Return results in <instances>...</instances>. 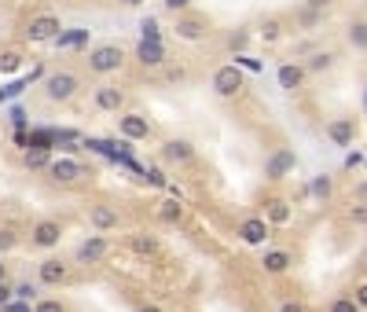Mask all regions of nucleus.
I'll list each match as a JSON object with an SVG mask.
<instances>
[{
	"mask_svg": "<svg viewBox=\"0 0 367 312\" xmlns=\"http://www.w3.org/2000/svg\"><path fill=\"white\" fill-rule=\"evenodd\" d=\"M88 74H96V77H111V74H117L125 67V48L122 44H114V41H107V44H96V48H88Z\"/></svg>",
	"mask_w": 367,
	"mask_h": 312,
	"instance_id": "f257e3e1",
	"label": "nucleus"
},
{
	"mask_svg": "<svg viewBox=\"0 0 367 312\" xmlns=\"http://www.w3.org/2000/svg\"><path fill=\"white\" fill-rule=\"evenodd\" d=\"M77 88H81V77H77L74 70H51L44 77V96L51 103H70L77 96Z\"/></svg>",
	"mask_w": 367,
	"mask_h": 312,
	"instance_id": "f03ea898",
	"label": "nucleus"
},
{
	"mask_svg": "<svg viewBox=\"0 0 367 312\" xmlns=\"http://www.w3.org/2000/svg\"><path fill=\"white\" fill-rule=\"evenodd\" d=\"M59 33H63V22H59V15H48V11L33 15L30 22H26V30H22V37L30 44H51Z\"/></svg>",
	"mask_w": 367,
	"mask_h": 312,
	"instance_id": "7ed1b4c3",
	"label": "nucleus"
},
{
	"mask_svg": "<svg viewBox=\"0 0 367 312\" xmlns=\"http://www.w3.org/2000/svg\"><path fill=\"white\" fill-rule=\"evenodd\" d=\"M173 37L177 41H188V44H199L209 37V19L195 15V11H180L177 22H173Z\"/></svg>",
	"mask_w": 367,
	"mask_h": 312,
	"instance_id": "20e7f679",
	"label": "nucleus"
},
{
	"mask_svg": "<svg viewBox=\"0 0 367 312\" xmlns=\"http://www.w3.org/2000/svg\"><path fill=\"white\" fill-rule=\"evenodd\" d=\"M243 88H246V74L235 67V63H225V67L213 70V92H217L220 99L243 96Z\"/></svg>",
	"mask_w": 367,
	"mask_h": 312,
	"instance_id": "39448f33",
	"label": "nucleus"
},
{
	"mask_svg": "<svg viewBox=\"0 0 367 312\" xmlns=\"http://www.w3.org/2000/svg\"><path fill=\"white\" fill-rule=\"evenodd\" d=\"M44 173H48L51 184H81L85 176H92V169L77 158H51Z\"/></svg>",
	"mask_w": 367,
	"mask_h": 312,
	"instance_id": "423d86ee",
	"label": "nucleus"
},
{
	"mask_svg": "<svg viewBox=\"0 0 367 312\" xmlns=\"http://www.w3.org/2000/svg\"><path fill=\"white\" fill-rule=\"evenodd\" d=\"M297 169V151L294 147H275L268 158H265V180L268 184H279Z\"/></svg>",
	"mask_w": 367,
	"mask_h": 312,
	"instance_id": "0eeeda50",
	"label": "nucleus"
},
{
	"mask_svg": "<svg viewBox=\"0 0 367 312\" xmlns=\"http://www.w3.org/2000/svg\"><path fill=\"white\" fill-rule=\"evenodd\" d=\"M117 133H122L125 140H133V144H143V140L154 136V125L143 118L140 110H122L117 114Z\"/></svg>",
	"mask_w": 367,
	"mask_h": 312,
	"instance_id": "6e6552de",
	"label": "nucleus"
},
{
	"mask_svg": "<svg viewBox=\"0 0 367 312\" xmlns=\"http://www.w3.org/2000/svg\"><path fill=\"white\" fill-rule=\"evenodd\" d=\"M235 239L243 246H265L272 239V224L265 217H243L239 228H235Z\"/></svg>",
	"mask_w": 367,
	"mask_h": 312,
	"instance_id": "1a4fd4ad",
	"label": "nucleus"
},
{
	"mask_svg": "<svg viewBox=\"0 0 367 312\" xmlns=\"http://www.w3.org/2000/svg\"><path fill=\"white\" fill-rule=\"evenodd\" d=\"M59 243H63V224L59 220H37V224L30 228V246H37V250H56Z\"/></svg>",
	"mask_w": 367,
	"mask_h": 312,
	"instance_id": "9d476101",
	"label": "nucleus"
},
{
	"mask_svg": "<svg viewBox=\"0 0 367 312\" xmlns=\"http://www.w3.org/2000/svg\"><path fill=\"white\" fill-rule=\"evenodd\" d=\"M92 103H96V110H103V114H122L125 110V92L117 85H96L92 88Z\"/></svg>",
	"mask_w": 367,
	"mask_h": 312,
	"instance_id": "9b49d317",
	"label": "nucleus"
},
{
	"mask_svg": "<svg viewBox=\"0 0 367 312\" xmlns=\"http://www.w3.org/2000/svg\"><path fill=\"white\" fill-rule=\"evenodd\" d=\"M136 63L143 70H158V67H165V59H169V51H165V41H143L140 37V44H136Z\"/></svg>",
	"mask_w": 367,
	"mask_h": 312,
	"instance_id": "f8f14e48",
	"label": "nucleus"
},
{
	"mask_svg": "<svg viewBox=\"0 0 367 312\" xmlns=\"http://www.w3.org/2000/svg\"><path fill=\"white\" fill-rule=\"evenodd\" d=\"M67 279H70V265L59 261V257H44V261L37 265V283H41V287H63Z\"/></svg>",
	"mask_w": 367,
	"mask_h": 312,
	"instance_id": "ddd939ff",
	"label": "nucleus"
},
{
	"mask_svg": "<svg viewBox=\"0 0 367 312\" xmlns=\"http://www.w3.org/2000/svg\"><path fill=\"white\" fill-rule=\"evenodd\" d=\"M107 254H111V239L99 231V236H88L81 246H77L74 257H77V265H99Z\"/></svg>",
	"mask_w": 367,
	"mask_h": 312,
	"instance_id": "4468645a",
	"label": "nucleus"
},
{
	"mask_svg": "<svg viewBox=\"0 0 367 312\" xmlns=\"http://www.w3.org/2000/svg\"><path fill=\"white\" fill-rule=\"evenodd\" d=\"M162 162L165 165H188V162H195V144H191V140H184V136L165 140V144H162Z\"/></svg>",
	"mask_w": 367,
	"mask_h": 312,
	"instance_id": "2eb2a0df",
	"label": "nucleus"
},
{
	"mask_svg": "<svg viewBox=\"0 0 367 312\" xmlns=\"http://www.w3.org/2000/svg\"><path fill=\"white\" fill-rule=\"evenodd\" d=\"M323 133L334 147H352V140H357V122L352 118H331L323 125Z\"/></svg>",
	"mask_w": 367,
	"mask_h": 312,
	"instance_id": "dca6fc26",
	"label": "nucleus"
},
{
	"mask_svg": "<svg viewBox=\"0 0 367 312\" xmlns=\"http://www.w3.org/2000/svg\"><path fill=\"white\" fill-rule=\"evenodd\" d=\"M305 77H309V70L301 67V63H283V67L275 70V81H279L283 92H301V88H305Z\"/></svg>",
	"mask_w": 367,
	"mask_h": 312,
	"instance_id": "f3484780",
	"label": "nucleus"
},
{
	"mask_svg": "<svg viewBox=\"0 0 367 312\" xmlns=\"http://www.w3.org/2000/svg\"><path fill=\"white\" fill-rule=\"evenodd\" d=\"M88 224L96 228V231H103V236H107V231H114L117 224H122V213H117L114 206L99 202V206H92V210H88Z\"/></svg>",
	"mask_w": 367,
	"mask_h": 312,
	"instance_id": "a211bd4d",
	"label": "nucleus"
},
{
	"mask_svg": "<svg viewBox=\"0 0 367 312\" xmlns=\"http://www.w3.org/2000/svg\"><path fill=\"white\" fill-rule=\"evenodd\" d=\"M261 217H265L272 228H286L294 220V206L286 199H265V213H261Z\"/></svg>",
	"mask_w": 367,
	"mask_h": 312,
	"instance_id": "6ab92c4d",
	"label": "nucleus"
},
{
	"mask_svg": "<svg viewBox=\"0 0 367 312\" xmlns=\"http://www.w3.org/2000/svg\"><path fill=\"white\" fill-rule=\"evenodd\" d=\"M294 265V254L291 250H265V257H261V268H265V276H283V272H291Z\"/></svg>",
	"mask_w": 367,
	"mask_h": 312,
	"instance_id": "aec40b11",
	"label": "nucleus"
},
{
	"mask_svg": "<svg viewBox=\"0 0 367 312\" xmlns=\"http://www.w3.org/2000/svg\"><path fill=\"white\" fill-rule=\"evenodd\" d=\"M154 217H158L162 224H180V220H184V202H180V195H169V199H162L158 206H154Z\"/></svg>",
	"mask_w": 367,
	"mask_h": 312,
	"instance_id": "412c9836",
	"label": "nucleus"
},
{
	"mask_svg": "<svg viewBox=\"0 0 367 312\" xmlns=\"http://www.w3.org/2000/svg\"><path fill=\"white\" fill-rule=\"evenodd\" d=\"M129 250L136 257H154L158 254V236H151V231H133V236H129Z\"/></svg>",
	"mask_w": 367,
	"mask_h": 312,
	"instance_id": "4be33fe9",
	"label": "nucleus"
},
{
	"mask_svg": "<svg viewBox=\"0 0 367 312\" xmlns=\"http://www.w3.org/2000/svg\"><path fill=\"white\" fill-rule=\"evenodd\" d=\"M88 37H92V30L77 26V30H63L51 44H56V48H88Z\"/></svg>",
	"mask_w": 367,
	"mask_h": 312,
	"instance_id": "5701e85b",
	"label": "nucleus"
},
{
	"mask_svg": "<svg viewBox=\"0 0 367 312\" xmlns=\"http://www.w3.org/2000/svg\"><path fill=\"white\" fill-rule=\"evenodd\" d=\"M345 44L352 51H367V19H352L345 30Z\"/></svg>",
	"mask_w": 367,
	"mask_h": 312,
	"instance_id": "b1692460",
	"label": "nucleus"
},
{
	"mask_svg": "<svg viewBox=\"0 0 367 312\" xmlns=\"http://www.w3.org/2000/svg\"><path fill=\"white\" fill-rule=\"evenodd\" d=\"M309 195H312L316 202H331V195H334V176L316 173V176H312V184H309Z\"/></svg>",
	"mask_w": 367,
	"mask_h": 312,
	"instance_id": "393cba45",
	"label": "nucleus"
},
{
	"mask_svg": "<svg viewBox=\"0 0 367 312\" xmlns=\"http://www.w3.org/2000/svg\"><path fill=\"white\" fill-rule=\"evenodd\" d=\"M334 51H312V56L305 59V63H301V67H305L309 74H327V70H331L334 67Z\"/></svg>",
	"mask_w": 367,
	"mask_h": 312,
	"instance_id": "a878e982",
	"label": "nucleus"
},
{
	"mask_svg": "<svg viewBox=\"0 0 367 312\" xmlns=\"http://www.w3.org/2000/svg\"><path fill=\"white\" fill-rule=\"evenodd\" d=\"M22 70V51L19 48H4L0 51V74H19Z\"/></svg>",
	"mask_w": 367,
	"mask_h": 312,
	"instance_id": "bb28decb",
	"label": "nucleus"
},
{
	"mask_svg": "<svg viewBox=\"0 0 367 312\" xmlns=\"http://www.w3.org/2000/svg\"><path fill=\"white\" fill-rule=\"evenodd\" d=\"M51 151H22V165L26 169H48Z\"/></svg>",
	"mask_w": 367,
	"mask_h": 312,
	"instance_id": "cd10ccee",
	"label": "nucleus"
},
{
	"mask_svg": "<svg viewBox=\"0 0 367 312\" xmlns=\"http://www.w3.org/2000/svg\"><path fill=\"white\" fill-rule=\"evenodd\" d=\"M261 37H265V44H275L283 37V22L279 19H265L261 22Z\"/></svg>",
	"mask_w": 367,
	"mask_h": 312,
	"instance_id": "c85d7f7f",
	"label": "nucleus"
},
{
	"mask_svg": "<svg viewBox=\"0 0 367 312\" xmlns=\"http://www.w3.org/2000/svg\"><path fill=\"white\" fill-rule=\"evenodd\" d=\"M228 51H231V56H243V51H246V44H250V33H246V30H235V33H228Z\"/></svg>",
	"mask_w": 367,
	"mask_h": 312,
	"instance_id": "c756f323",
	"label": "nucleus"
},
{
	"mask_svg": "<svg viewBox=\"0 0 367 312\" xmlns=\"http://www.w3.org/2000/svg\"><path fill=\"white\" fill-rule=\"evenodd\" d=\"M140 37H143V41H162V30H158V19H143L140 22Z\"/></svg>",
	"mask_w": 367,
	"mask_h": 312,
	"instance_id": "7c9ffc66",
	"label": "nucleus"
},
{
	"mask_svg": "<svg viewBox=\"0 0 367 312\" xmlns=\"http://www.w3.org/2000/svg\"><path fill=\"white\" fill-rule=\"evenodd\" d=\"M33 312H67V305L59 297H41V302H33Z\"/></svg>",
	"mask_w": 367,
	"mask_h": 312,
	"instance_id": "2f4dec72",
	"label": "nucleus"
},
{
	"mask_svg": "<svg viewBox=\"0 0 367 312\" xmlns=\"http://www.w3.org/2000/svg\"><path fill=\"white\" fill-rule=\"evenodd\" d=\"M327 312H364V309H360L357 302H352V294H349V297H334Z\"/></svg>",
	"mask_w": 367,
	"mask_h": 312,
	"instance_id": "473e14b6",
	"label": "nucleus"
},
{
	"mask_svg": "<svg viewBox=\"0 0 367 312\" xmlns=\"http://www.w3.org/2000/svg\"><path fill=\"white\" fill-rule=\"evenodd\" d=\"M37 294H41V290H37L33 283H19V287H15V297H19V302H37Z\"/></svg>",
	"mask_w": 367,
	"mask_h": 312,
	"instance_id": "72a5a7b5",
	"label": "nucleus"
},
{
	"mask_svg": "<svg viewBox=\"0 0 367 312\" xmlns=\"http://www.w3.org/2000/svg\"><path fill=\"white\" fill-rule=\"evenodd\" d=\"M0 312H33V302H19V297H11L8 305H0Z\"/></svg>",
	"mask_w": 367,
	"mask_h": 312,
	"instance_id": "f704fd0d",
	"label": "nucleus"
},
{
	"mask_svg": "<svg viewBox=\"0 0 367 312\" xmlns=\"http://www.w3.org/2000/svg\"><path fill=\"white\" fill-rule=\"evenodd\" d=\"M235 67H239V70H261V63L257 59H250V56H246V51H243V56H235Z\"/></svg>",
	"mask_w": 367,
	"mask_h": 312,
	"instance_id": "c9c22d12",
	"label": "nucleus"
},
{
	"mask_svg": "<svg viewBox=\"0 0 367 312\" xmlns=\"http://www.w3.org/2000/svg\"><path fill=\"white\" fill-rule=\"evenodd\" d=\"M143 180H147V184H154V188H165V173H162V169H147V173H143Z\"/></svg>",
	"mask_w": 367,
	"mask_h": 312,
	"instance_id": "e433bc0d",
	"label": "nucleus"
},
{
	"mask_svg": "<svg viewBox=\"0 0 367 312\" xmlns=\"http://www.w3.org/2000/svg\"><path fill=\"white\" fill-rule=\"evenodd\" d=\"M15 243H19V236H15L11 228H4V231H0V250H11Z\"/></svg>",
	"mask_w": 367,
	"mask_h": 312,
	"instance_id": "4c0bfd02",
	"label": "nucleus"
},
{
	"mask_svg": "<svg viewBox=\"0 0 367 312\" xmlns=\"http://www.w3.org/2000/svg\"><path fill=\"white\" fill-rule=\"evenodd\" d=\"M11 297H15V287H11L8 279H0V305H8Z\"/></svg>",
	"mask_w": 367,
	"mask_h": 312,
	"instance_id": "58836bf2",
	"label": "nucleus"
},
{
	"mask_svg": "<svg viewBox=\"0 0 367 312\" xmlns=\"http://www.w3.org/2000/svg\"><path fill=\"white\" fill-rule=\"evenodd\" d=\"M162 4H165L169 11H177V15H180V11H188V8H191V0H162Z\"/></svg>",
	"mask_w": 367,
	"mask_h": 312,
	"instance_id": "ea45409f",
	"label": "nucleus"
},
{
	"mask_svg": "<svg viewBox=\"0 0 367 312\" xmlns=\"http://www.w3.org/2000/svg\"><path fill=\"white\" fill-rule=\"evenodd\" d=\"M352 302H357L360 309H367V283H360V287L352 290Z\"/></svg>",
	"mask_w": 367,
	"mask_h": 312,
	"instance_id": "a19ab883",
	"label": "nucleus"
},
{
	"mask_svg": "<svg viewBox=\"0 0 367 312\" xmlns=\"http://www.w3.org/2000/svg\"><path fill=\"white\" fill-rule=\"evenodd\" d=\"M279 312H309V309H305V302H283Z\"/></svg>",
	"mask_w": 367,
	"mask_h": 312,
	"instance_id": "79ce46f5",
	"label": "nucleus"
},
{
	"mask_svg": "<svg viewBox=\"0 0 367 312\" xmlns=\"http://www.w3.org/2000/svg\"><path fill=\"white\" fill-rule=\"evenodd\" d=\"M349 217H352V220H357V224H367V206L360 202V206H357V210H352V213H349Z\"/></svg>",
	"mask_w": 367,
	"mask_h": 312,
	"instance_id": "37998d69",
	"label": "nucleus"
},
{
	"mask_svg": "<svg viewBox=\"0 0 367 312\" xmlns=\"http://www.w3.org/2000/svg\"><path fill=\"white\" fill-rule=\"evenodd\" d=\"M305 8H312V11H327V8H331V0H305Z\"/></svg>",
	"mask_w": 367,
	"mask_h": 312,
	"instance_id": "c03bdc74",
	"label": "nucleus"
},
{
	"mask_svg": "<svg viewBox=\"0 0 367 312\" xmlns=\"http://www.w3.org/2000/svg\"><path fill=\"white\" fill-rule=\"evenodd\" d=\"M357 199H360V202H364V206H367V180H364V184H360V188H357Z\"/></svg>",
	"mask_w": 367,
	"mask_h": 312,
	"instance_id": "a18cd8bd",
	"label": "nucleus"
},
{
	"mask_svg": "<svg viewBox=\"0 0 367 312\" xmlns=\"http://www.w3.org/2000/svg\"><path fill=\"white\" fill-rule=\"evenodd\" d=\"M122 8H140V4H147V0H117Z\"/></svg>",
	"mask_w": 367,
	"mask_h": 312,
	"instance_id": "49530a36",
	"label": "nucleus"
},
{
	"mask_svg": "<svg viewBox=\"0 0 367 312\" xmlns=\"http://www.w3.org/2000/svg\"><path fill=\"white\" fill-rule=\"evenodd\" d=\"M140 312H162V309H158V305H143Z\"/></svg>",
	"mask_w": 367,
	"mask_h": 312,
	"instance_id": "de8ad7c7",
	"label": "nucleus"
},
{
	"mask_svg": "<svg viewBox=\"0 0 367 312\" xmlns=\"http://www.w3.org/2000/svg\"><path fill=\"white\" fill-rule=\"evenodd\" d=\"M0 279H8V265L4 261H0Z\"/></svg>",
	"mask_w": 367,
	"mask_h": 312,
	"instance_id": "09e8293b",
	"label": "nucleus"
},
{
	"mask_svg": "<svg viewBox=\"0 0 367 312\" xmlns=\"http://www.w3.org/2000/svg\"><path fill=\"white\" fill-rule=\"evenodd\" d=\"M364 118H367V85H364Z\"/></svg>",
	"mask_w": 367,
	"mask_h": 312,
	"instance_id": "8fccbe9b",
	"label": "nucleus"
},
{
	"mask_svg": "<svg viewBox=\"0 0 367 312\" xmlns=\"http://www.w3.org/2000/svg\"><path fill=\"white\" fill-rule=\"evenodd\" d=\"M364 276H367V261H364Z\"/></svg>",
	"mask_w": 367,
	"mask_h": 312,
	"instance_id": "3c124183",
	"label": "nucleus"
},
{
	"mask_svg": "<svg viewBox=\"0 0 367 312\" xmlns=\"http://www.w3.org/2000/svg\"><path fill=\"white\" fill-rule=\"evenodd\" d=\"M0 254H4V250H0Z\"/></svg>",
	"mask_w": 367,
	"mask_h": 312,
	"instance_id": "603ef678",
	"label": "nucleus"
}]
</instances>
